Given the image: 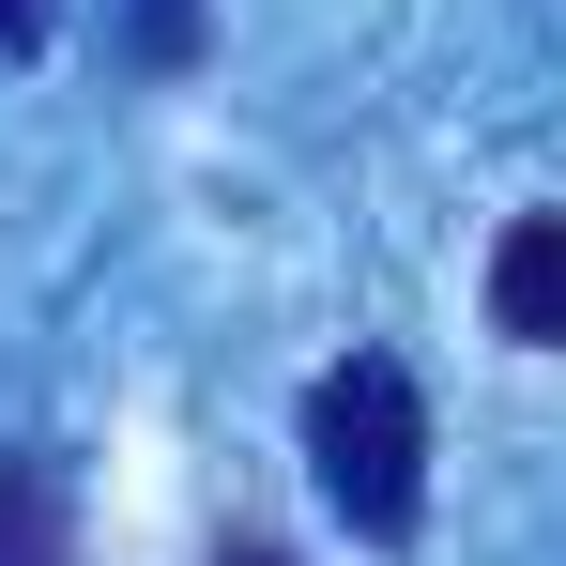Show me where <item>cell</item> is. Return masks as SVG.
Wrapping results in <instances>:
<instances>
[{"mask_svg": "<svg viewBox=\"0 0 566 566\" xmlns=\"http://www.w3.org/2000/svg\"><path fill=\"white\" fill-rule=\"evenodd\" d=\"M306 474H322V505L368 552H398L429 521V398H413L398 353H337V368L306 382Z\"/></svg>", "mask_w": 566, "mask_h": 566, "instance_id": "1", "label": "cell"}, {"mask_svg": "<svg viewBox=\"0 0 566 566\" xmlns=\"http://www.w3.org/2000/svg\"><path fill=\"white\" fill-rule=\"evenodd\" d=\"M490 322H505L521 353H566V214H505V245H490Z\"/></svg>", "mask_w": 566, "mask_h": 566, "instance_id": "2", "label": "cell"}, {"mask_svg": "<svg viewBox=\"0 0 566 566\" xmlns=\"http://www.w3.org/2000/svg\"><path fill=\"white\" fill-rule=\"evenodd\" d=\"M0 566H77V460L0 444Z\"/></svg>", "mask_w": 566, "mask_h": 566, "instance_id": "3", "label": "cell"}, {"mask_svg": "<svg viewBox=\"0 0 566 566\" xmlns=\"http://www.w3.org/2000/svg\"><path fill=\"white\" fill-rule=\"evenodd\" d=\"M31 31H46V0H0V46H31Z\"/></svg>", "mask_w": 566, "mask_h": 566, "instance_id": "4", "label": "cell"}, {"mask_svg": "<svg viewBox=\"0 0 566 566\" xmlns=\"http://www.w3.org/2000/svg\"><path fill=\"white\" fill-rule=\"evenodd\" d=\"M214 566H291V552H276V536H230V552H214Z\"/></svg>", "mask_w": 566, "mask_h": 566, "instance_id": "5", "label": "cell"}]
</instances>
